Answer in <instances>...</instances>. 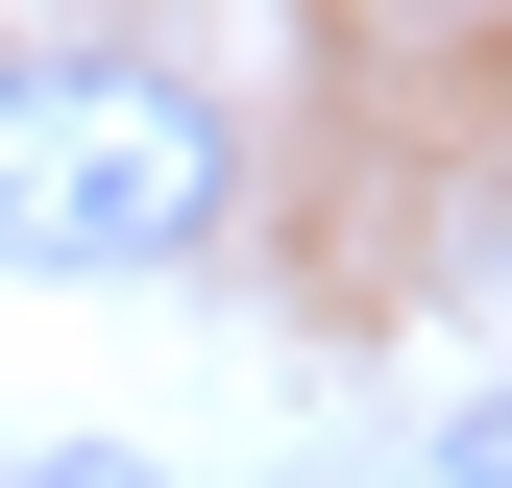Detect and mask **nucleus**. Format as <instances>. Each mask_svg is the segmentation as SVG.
I'll return each instance as SVG.
<instances>
[{"label":"nucleus","instance_id":"nucleus-1","mask_svg":"<svg viewBox=\"0 0 512 488\" xmlns=\"http://www.w3.org/2000/svg\"><path fill=\"white\" fill-rule=\"evenodd\" d=\"M244 220V122L171 49H0V269H196Z\"/></svg>","mask_w":512,"mask_h":488},{"label":"nucleus","instance_id":"nucleus-2","mask_svg":"<svg viewBox=\"0 0 512 488\" xmlns=\"http://www.w3.org/2000/svg\"><path fill=\"white\" fill-rule=\"evenodd\" d=\"M25 488H147V464H25Z\"/></svg>","mask_w":512,"mask_h":488}]
</instances>
